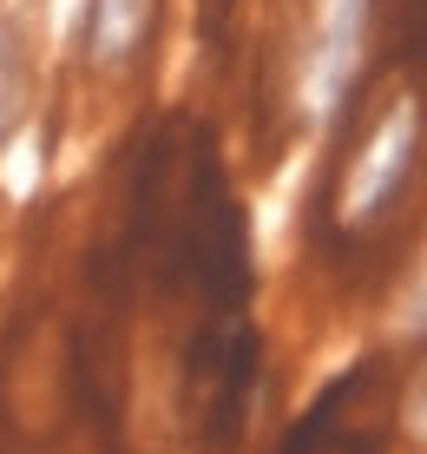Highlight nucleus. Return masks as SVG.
Wrapping results in <instances>:
<instances>
[{
  "instance_id": "3",
  "label": "nucleus",
  "mask_w": 427,
  "mask_h": 454,
  "mask_svg": "<svg viewBox=\"0 0 427 454\" xmlns=\"http://www.w3.org/2000/svg\"><path fill=\"white\" fill-rule=\"evenodd\" d=\"M158 0H79V59L92 73H125L151 46Z\"/></svg>"
},
{
  "instance_id": "1",
  "label": "nucleus",
  "mask_w": 427,
  "mask_h": 454,
  "mask_svg": "<svg viewBox=\"0 0 427 454\" xmlns=\"http://www.w3.org/2000/svg\"><path fill=\"white\" fill-rule=\"evenodd\" d=\"M361 40H369V0H322L315 7V34L303 53V106L309 119H329L355 86Z\"/></svg>"
},
{
  "instance_id": "4",
  "label": "nucleus",
  "mask_w": 427,
  "mask_h": 454,
  "mask_svg": "<svg viewBox=\"0 0 427 454\" xmlns=\"http://www.w3.org/2000/svg\"><path fill=\"white\" fill-rule=\"evenodd\" d=\"M34 119V34L20 13H0V145Z\"/></svg>"
},
{
  "instance_id": "6",
  "label": "nucleus",
  "mask_w": 427,
  "mask_h": 454,
  "mask_svg": "<svg viewBox=\"0 0 427 454\" xmlns=\"http://www.w3.org/2000/svg\"><path fill=\"white\" fill-rule=\"evenodd\" d=\"M408 415H415V434H427V375H421V388H415V409H408Z\"/></svg>"
},
{
  "instance_id": "5",
  "label": "nucleus",
  "mask_w": 427,
  "mask_h": 454,
  "mask_svg": "<svg viewBox=\"0 0 427 454\" xmlns=\"http://www.w3.org/2000/svg\"><path fill=\"white\" fill-rule=\"evenodd\" d=\"M401 323H408V330H427V257H421V270H415V284H408V303H401Z\"/></svg>"
},
{
  "instance_id": "2",
  "label": "nucleus",
  "mask_w": 427,
  "mask_h": 454,
  "mask_svg": "<svg viewBox=\"0 0 427 454\" xmlns=\"http://www.w3.org/2000/svg\"><path fill=\"white\" fill-rule=\"evenodd\" d=\"M408 165H415V106L401 99L382 125H375L369 145L355 152L349 184H342V211H349V217H375V211H388V198L401 192Z\"/></svg>"
}]
</instances>
